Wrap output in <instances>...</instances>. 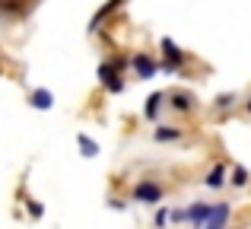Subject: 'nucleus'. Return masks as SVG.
<instances>
[{"label":"nucleus","instance_id":"5","mask_svg":"<svg viewBox=\"0 0 251 229\" xmlns=\"http://www.w3.org/2000/svg\"><path fill=\"white\" fill-rule=\"evenodd\" d=\"M130 74L137 76V80H153L156 74H159V57L150 54V51H134L130 54Z\"/></svg>","mask_w":251,"mask_h":229},{"label":"nucleus","instance_id":"14","mask_svg":"<svg viewBox=\"0 0 251 229\" xmlns=\"http://www.w3.org/2000/svg\"><path fill=\"white\" fill-rule=\"evenodd\" d=\"M239 99L242 96L239 93H220L216 96L213 102H210V105H213V112H220V115H226V112H232L235 105H239Z\"/></svg>","mask_w":251,"mask_h":229},{"label":"nucleus","instance_id":"3","mask_svg":"<svg viewBox=\"0 0 251 229\" xmlns=\"http://www.w3.org/2000/svg\"><path fill=\"white\" fill-rule=\"evenodd\" d=\"M127 201H134L140 207H159L166 201V185L159 178H150V175L147 178H137L127 191Z\"/></svg>","mask_w":251,"mask_h":229},{"label":"nucleus","instance_id":"13","mask_svg":"<svg viewBox=\"0 0 251 229\" xmlns=\"http://www.w3.org/2000/svg\"><path fill=\"white\" fill-rule=\"evenodd\" d=\"M76 150H80V156H83V159H96V156L102 153L99 140H96V137H89L86 130H80V134H76Z\"/></svg>","mask_w":251,"mask_h":229},{"label":"nucleus","instance_id":"10","mask_svg":"<svg viewBox=\"0 0 251 229\" xmlns=\"http://www.w3.org/2000/svg\"><path fill=\"white\" fill-rule=\"evenodd\" d=\"M25 102H29V108H35V112H51V108H54V93H51L48 86H35V89H29Z\"/></svg>","mask_w":251,"mask_h":229},{"label":"nucleus","instance_id":"18","mask_svg":"<svg viewBox=\"0 0 251 229\" xmlns=\"http://www.w3.org/2000/svg\"><path fill=\"white\" fill-rule=\"evenodd\" d=\"M105 204H108V210H118V213H121V210H127L130 201H127V198H121V194H111V198L105 201Z\"/></svg>","mask_w":251,"mask_h":229},{"label":"nucleus","instance_id":"8","mask_svg":"<svg viewBox=\"0 0 251 229\" xmlns=\"http://www.w3.org/2000/svg\"><path fill=\"white\" fill-rule=\"evenodd\" d=\"M226 185H229V166H226V162H213V166L207 169V175H203V188H210V191H223Z\"/></svg>","mask_w":251,"mask_h":229},{"label":"nucleus","instance_id":"2","mask_svg":"<svg viewBox=\"0 0 251 229\" xmlns=\"http://www.w3.org/2000/svg\"><path fill=\"white\" fill-rule=\"evenodd\" d=\"M188 61H191V54L175 42V38H169V35L159 38V74L175 76V74H181V70L188 67Z\"/></svg>","mask_w":251,"mask_h":229},{"label":"nucleus","instance_id":"12","mask_svg":"<svg viewBox=\"0 0 251 229\" xmlns=\"http://www.w3.org/2000/svg\"><path fill=\"white\" fill-rule=\"evenodd\" d=\"M121 6H124V0H108V3H102V6H99V10H96V16L89 19V35H96V32L102 29V23H105V19H108L115 10H121Z\"/></svg>","mask_w":251,"mask_h":229},{"label":"nucleus","instance_id":"9","mask_svg":"<svg viewBox=\"0 0 251 229\" xmlns=\"http://www.w3.org/2000/svg\"><path fill=\"white\" fill-rule=\"evenodd\" d=\"M210 201H191L188 207H184V213H188V223L184 226H191V229H203V223H207V217H210Z\"/></svg>","mask_w":251,"mask_h":229},{"label":"nucleus","instance_id":"7","mask_svg":"<svg viewBox=\"0 0 251 229\" xmlns=\"http://www.w3.org/2000/svg\"><path fill=\"white\" fill-rule=\"evenodd\" d=\"M162 112H166V93L156 89V93H150L147 102H143V121L147 124H159Z\"/></svg>","mask_w":251,"mask_h":229},{"label":"nucleus","instance_id":"6","mask_svg":"<svg viewBox=\"0 0 251 229\" xmlns=\"http://www.w3.org/2000/svg\"><path fill=\"white\" fill-rule=\"evenodd\" d=\"M229 220H232V201H216L210 207V217L203 229H229Z\"/></svg>","mask_w":251,"mask_h":229},{"label":"nucleus","instance_id":"16","mask_svg":"<svg viewBox=\"0 0 251 229\" xmlns=\"http://www.w3.org/2000/svg\"><path fill=\"white\" fill-rule=\"evenodd\" d=\"M23 204H25V213H29V220H35V223H38V220H45V204H42L38 198H25Z\"/></svg>","mask_w":251,"mask_h":229},{"label":"nucleus","instance_id":"19","mask_svg":"<svg viewBox=\"0 0 251 229\" xmlns=\"http://www.w3.org/2000/svg\"><path fill=\"white\" fill-rule=\"evenodd\" d=\"M245 112L251 115V96H248V99H245Z\"/></svg>","mask_w":251,"mask_h":229},{"label":"nucleus","instance_id":"11","mask_svg":"<svg viewBox=\"0 0 251 229\" xmlns=\"http://www.w3.org/2000/svg\"><path fill=\"white\" fill-rule=\"evenodd\" d=\"M153 140H156V143H181V140H184V127L159 121V124L153 127Z\"/></svg>","mask_w":251,"mask_h":229},{"label":"nucleus","instance_id":"1","mask_svg":"<svg viewBox=\"0 0 251 229\" xmlns=\"http://www.w3.org/2000/svg\"><path fill=\"white\" fill-rule=\"evenodd\" d=\"M127 67H130V54H108L105 61H99L96 80L105 89V96H121L127 89Z\"/></svg>","mask_w":251,"mask_h":229},{"label":"nucleus","instance_id":"15","mask_svg":"<svg viewBox=\"0 0 251 229\" xmlns=\"http://www.w3.org/2000/svg\"><path fill=\"white\" fill-rule=\"evenodd\" d=\"M248 181H251V172L245 166H232V169H229V185H232V188H245Z\"/></svg>","mask_w":251,"mask_h":229},{"label":"nucleus","instance_id":"17","mask_svg":"<svg viewBox=\"0 0 251 229\" xmlns=\"http://www.w3.org/2000/svg\"><path fill=\"white\" fill-rule=\"evenodd\" d=\"M169 210H172L169 204H159V207H156V213H153V229H169Z\"/></svg>","mask_w":251,"mask_h":229},{"label":"nucleus","instance_id":"4","mask_svg":"<svg viewBox=\"0 0 251 229\" xmlns=\"http://www.w3.org/2000/svg\"><path fill=\"white\" fill-rule=\"evenodd\" d=\"M166 108L175 112V115H181V118H188V115H194L197 108H201V102H197V96L191 93V89H169L166 93Z\"/></svg>","mask_w":251,"mask_h":229}]
</instances>
